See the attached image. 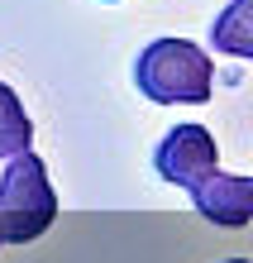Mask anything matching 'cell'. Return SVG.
I'll list each match as a JSON object with an SVG mask.
<instances>
[{
	"mask_svg": "<svg viewBox=\"0 0 253 263\" xmlns=\"http://www.w3.org/2000/svg\"><path fill=\"white\" fill-rule=\"evenodd\" d=\"M134 86L153 105H205L215 96L210 53L191 39H153L134 58Z\"/></svg>",
	"mask_w": 253,
	"mask_h": 263,
	"instance_id": "1",
	"label": "cell"
},
{
	"mask_svg": "<svg viewBox=\"0 0 253 263\" xmlns=\"http://www.w3.org/2000/svg\"><path fill=\"white\" fill-rule=\"evenodd\" d=\"M34 144V120L24 115V101L14 96V86L0 82V158H14Z\"/></svg>",
	"mask_w": 253,
	"mask_h": 263,
	"instance_id": "5",
	"label": "cell"
},
{
	"mask_svg": "<svg viewBox=\"0 0 253 263\" xmlns=\"http://www.w3.org/2000/svg\"><path fill=\"white\" fill-rule=\"evenodd\" d=\"M191 206L210 225L239 230V225H248V215H253V182L248 177H229V173L215 167L210 177H201L191 187Z\"/></svg>",
	"mask_w": 253,
	"mask_h": 263,
	"instance_id": "4",
	"label": "cell"
},
{
	"mask_svg": "<svg viewBox=\"0 0 253 263\" xmlns=\"http://www.w3.org/2000/svg\"><path fill=\"white\" fill-rule=\"evenodd\" d=\"M57 220V192L34 148L5 158L0 173V244H29Z\"/></svg>",
	"mask_w": 253,
	"mask_h": 263,
	"instance_id": "2",
	"label": "cell"
},
{
	"mask_svg": "<svg viewBox=\"0 0 253 263\" xmlns=\"http://www.w3.org/2000/svg\"><path fill=\"white\" fill-rule=\"evenodd\" d=\"M210 43L229 58H248L253 53V34H248V0H234V5L215 20L210 29Z\"/></svg>",
	"mask_w": 253,
	"mask_h": 263,
	"instance_id": "6",
	"label": "cell"
},
{
	"mask_svg": "<svg viewBox=\"0 0 253 263\" xmlns=\"http://www.w3.org/2000/svg\"><path fill=\"white\" fill-rule=\"evenodd\" d=\"M105 5H115V0H105Z\"/></svg>",
	"mask_w": 253,
	"mask_h": 263,
	"instance_id": "8",
	"label": "cell"
},
{
	"mask_svg": "<svg viewBox=\"0 0 253 263\" xmlns=\"http://www.w3.org/2000/svg\"><path fill=\"white\" fill-rule=\"evenodd\" d=\"M153 167L158 177L172 182V187L191 192L201 177H210L220 167V153H215V134L205 125H177L163 134V144L153 148Z\"/></svg>",
	"mask_w": 253,
	"mask_h": 263,
	"instance_id": "3",
	"label": "cell"
},
{
	"mask_svg": "<svg viewBox=\"0 0 253 263\" xmlns=\"http://www.w3.org/2000/svg\"><path fill=\"white\" fill-rule=\"evenodd\" d=\"M229 263H248V258H229Z\"/></svg>",
	"mask_w": 253,
	"mask_h": 263,
	"instance_id": "7",
	"label": "cell"
}]
</instances>
